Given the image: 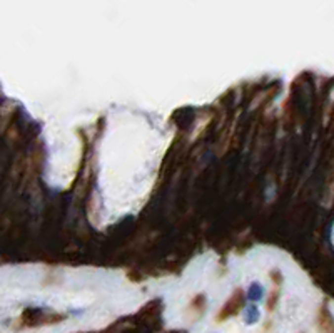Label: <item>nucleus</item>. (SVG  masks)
<instances>
[{
  "label": "nucleus",
  "mask_w": 334,
  "mask_h": 333,
  "mask_svg": "<svg viewBox=\"0 0 334 333\" xmlns=\"http://www.w3.org/2000/svg\"><path fill=\"white\" fill-rule=\"evenodd\" d=\"M262 296H264V288L261 286L257 282L250 283L249 288H248V298L250 301H259L262 300Z\"/></svg>",
  "instance_id": "2"
},
{
  "label": "nucleus",
  "mask_w": 334,
  "mask_h": 333,
  "mask_svg": "<svg viewBox=\"0 0 334 333\" xmlns=\"http://www.w3.org/2000/svg\"><path fill=\"white\" fill-rule=\"evenodd\" d=\"M259 318H261V310H259L257 305L246 306V310H244V322H246V325H254V323L259 322Z\"/></svg>",
  "instance_id": "1"
}]
</instances>
